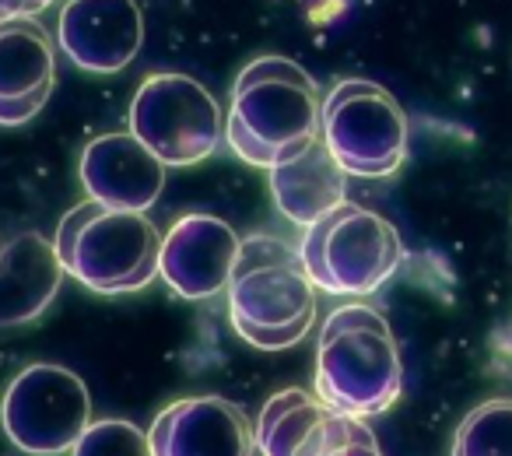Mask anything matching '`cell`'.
<instances>
[{"label":"cell","instance_id":"obj_14","mask_svg":"<svg viewBox=\"0 0 512 456\" xmlns=\"http://www.w3.org/2000/svg\"><path fill=\"white\" fill-rule=\"evenodd\" d=\"M351 414L330 407L320 393L302 386L274 393L256 418L260 456H330L348 428Z\"/></svg>","mask_w":512,"mask_h":456},{"label":"cell","instance_id":"obj_11","mask_svg":"<svg viewBox=\"0 0 512 456\" xmlns=\"http://www.w3.org/2000/svg\"><path fill=\"white\" fill-rule=\"evenodd\" d=\"M242 239L214 214H186L162 239V278L179 299L207 302L232 281Z\"/></svg>","mask_w":512,"mask_h":456},{"label":"cell","instance_id":"obj_12","mask_svg":"<svg viewBox=\"0 0 512 456\" xmlns=\"http://www.w3.org/2000/svg\"><path fill=\"white\" fill-rule=\"evenodd\" d=\"M57 43L39 18L0 22V127H22L50 102Z\"/></svg>","mask_w":512,"mask_h":456},{"label":"cell","instance_id":"obj_7","mask_svg":"<svg viewBox=\"0 0 512 456\" xmlns=\"http://www.w3.org/2000/svg\"><path fill=\"white\" fill-rule=\"evenodd\" d=\"M323 141L348 176L383 179L407 158V116L383 85L348 78L323 99Z\"/></svg>","mask_w":512,"mask_h":456},{"label":"cell","instance_id":"obj_1","mask_svg":"<svg viewBox=\"0 0 512 456\" xmlns=\"http://www.w3.org/2000/svg\"><path fill=\"white\" fill-rule=\"evenodd\" d=\"M323 137L320 85L288 57H256L239 71L225 113V144L256 169H274Z\"/></svg>","mask_w":512,"mask_h":456},{"label":"cell","instance_id":"obj_8","mask_svg":"<svg viewBox=\"0 0 512 456\" xmlns=\"http://www.w3.org/2000/svg\"><path fill=\"white\" fill-rule=\"evenodd\" d=\"M0 425L22 453H67L92 425V397L78 372L53 362L25 365L4 390Z\"/></svg>","mask_w":512,"mask_h":456},{"label":"cell","instance_id":"obj_2","mask_svg":"<svg viewBox=\"0 0 512 456\" xmlns=\"http://www.w3.org/2000/svg\"><path fill=\"white\" fill-rule=\"evenodd\" d=\"M225 295L235 334L260 351L292 348L316 323V285L285 239H242Z\"/></svg>","mask_w":512,"mask_h":456},{"label":"cell","instance_id":"obj_19","mask_svg":"<svg viewBox=\"0 0 512 456\" xmlns=\"http://www.w3.org/2000/svg\"><path fill=\"white\" fill-rule=\"evenodd\" d=\"M330 456H383V449H379V442H376V432L365 425V418L351 414L348 428H344L341 442H337Z\"/></svg>","mask_w":512,"mask_h":456},{"label":"cell","instance_id":"obj_22","mask_svg":"<svg viewBox=\"0 0 512 456\" xmlns=\"http://www.w3.org/2000/svg\"><path fill=\"white\" fill-rule=\"evenodd\" d=\"M0 22H4V18H0Z\"/></svg>","mask_w":512,"mask_h":456},{"label":"cell","instance_id":"obj_10","mask_svg":"<svg viewBox=\"0 0 512 456\" xmlns=\"http://www.w3.org/2000/svg\"><path fill=\"white\" fill-rule=\"evenodd\" d=\"M155 456H253L256 421L235 400L183 397L169 404L148 428Z\"/></svg>","mask_w":512,"mask_h":456},{"label":"cell","instance_id":"obj_15","mask_svg":"<svg viewBox=\"0 0 512 456\" xmlns=\"http://www.w3.org/2000/svg\"><path fill=\"white\" fill-rule=\"evenodd\" d=\"M67 271L57 243L43 232H22L0 250V330L25 327L53 306Z\"/></svg>","mask_w":512,"mask_h":456},{"label":"cell","instance_id":"obj_9","mask_svg":"<svg viewBox=\"0 0 512 456\" xmlns=\"http://www.w3.org/2000/svg\"><path fill=\"white\" fill-rule=\"evenodd\" d=\"M144 15L137 0H67L57 18V46L88 74H120L141 53Z\"/></svg>","mask_w":512,"mask_h":456},{"label":"cell","instance_id":"obj_17","mask_svg":"<svg viewBox=\"0 0 512 456\" xmlns=\"http://www.w3.org/2000/svg\"><path fill=\"white\" fill-rule=\"evenodd\" d=\"M453 456H512V397L474 407L456 428Z\"/></svg>","mask_w":512,"mask_h":456},{"label":"cell","instance_id":"obj_20","mask_svg":"<svg viewBox=\"0 0 512 456\" xmlns=\"http://www.w3.org/2000/svg\"><path fill=\"white\" fill-rule=\"evenodd\" d=\"M46 8H53V0H0V18H36Z\"/></svg>","mask_w":512,"mask_h":456},{"label":"cell","instance_id":"obj_18","mask_svg":"<svg viewBox=\"0 0 512 456\" xmlns=\"http://www.w3.org/2000/svg\"><path fill=\"white\" fill-rule=\"evenodd\" d=\"M71 456H155V449L148 432L134 421L106 418L85 428V435L71 446Z\"/></svg>","mask_w":512,"mask_h":456},{"label":"cell","instance_id":"obj_4","mask_svg":"<svg viewBox=\"0 0 512 456\" xmlns=\"http://www.w3.org/2000/svg\"><path fill=\"white\" fill-rule=\"evenodd\" d=\"M57 253L67 278L99 295H130L162 274V236L144 211H120L81 200L57 228Z\"/></svg>","mask_w":512,"mask_h":456},{"label":"cell","instance_id":"obj_13","mask_svg":"<svg viewBox=\"0 0 512 456\" xmlns=\"http://www.w3.org/2000/svg\"><path fill=\"white\" fill-rule=\"evenodd\" d=\"M169 165L134 134H102L81 151L78 176L92 200L120 211H148L165 190Z\"/></svg>","mask_w":512,"mask_h":456},{"label":"cell","instance_id":"obj_16","mask_svg":"<svg viewBox=\"0 0 512 456\" xmlns=\"http://www.w3.org/2000/svg\"><path fill=\"white\" fill-rule=\"evenodd\" d=\"M267 172H271L274 207L292 225H316L323 214H330L348 200V172L341 169V162L334 158L323 137H316L295 158Z\"/></svg>","mask_w":512,"mask_h":456},{"label":"cell","instance_id":"obj_5","mask_svg":"<svg viewBox=\"0 0 512 456\" xmlns=\"http://www.w3.org/2000/svg\"><path fill=\"white\" fill-rule=\"evenodd\" d=\"M299 253L320 292L372 295L400 267L404 243L383 214L344 200L306 228Z\"/></svg>","mask_w":512,"mask_h":456},{"label":"cell","instance_id":"obj_21","mask_svg":"<svg viewBox=\"0 0 512 456\" xmlns=\"http://www.w3.org/2000/svg\"><path fill=\"white\" fill-rule=\"evenodd\" d=\"M0 250H4V246H0Z\"/></svg>","mask_w":512,"mask_h":456},{"label":"cell","instance_id":"obj_3","mask_svg":"<svg viewBox=\"0 0 512 456\" xmlns=\"http://www.w3.org/2000/svg\"><path fill=\"white\" fill-rule=\"evenodd\" d=\"M400 386L404 365L386 316L362 302L334 309L316 341L313 390L337 411L376 418L397 404Z\"/></svg>","mask_w":512,"mask_h":456},{"label":"cell","instance_id":"obj_6","mask_svg":"<svg viewBox=\"0 0 512 456\" xmlns=\"http://www.w3.org/2000/svg\"><path fill=\"white\" fill-rule=\"evenodd\" d=\"M130 134L169 169L197 165L225 141V113L190 74H148L130 102Z\"/></svg>","mask_w":512,"mask_h":456}]
</instances>
